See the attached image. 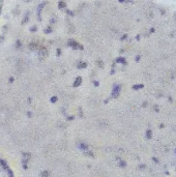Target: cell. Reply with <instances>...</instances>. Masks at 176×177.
Wrapping results in <instances>:
<instances>
[{
  "label": "cell",
  "mask_w": 176,
  "mask_h": 177,
  "mask_svg": "<svg viewBox=\"0 0 176 177\" xmlns=\"http://www.w3.org/2000/svg\"><path fill=\"white\" fill-rule=\"evenodd\" d=\"M0 177H9V172L6 168L0 164Z\"/></svg>",
  "instance_id": "1"
}]
</instances>
